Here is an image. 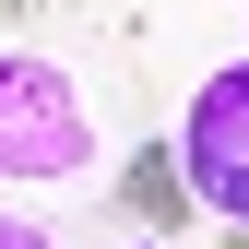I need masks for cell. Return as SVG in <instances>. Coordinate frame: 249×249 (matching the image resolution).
<instances>
[{"label": "cell", "instance_id": "obj_4", "mask_svg": "<svg viewBox=\"0 0 249 249\" xmlns=\"http://www.w3.org/2000/svg\"><path fill=\"white\" fill-rule=\"evenodd\" d=\"M0 249H59V237L36 226V213H12V202H0Z\"/></svg>", "mask_w": 249, "mask_h": 249}, {"label": "cell", "instance_id": "obj_5", "mask_svg": "<svg viewBox=\"0 0 249 249\" xmlns=\"http://www.w3.org/2000/svg\"><path fill=\"white\" fill-rule=\"evenodd\" d=\"M142 249H166V237H142Z\"/></svg>", "mask_w": 249, "mask_h": 249}, {"label": "cell", "instance_id": "obj_1", "mask_svg": "<svg viewBox=\"0 0 249 249\" xmlns=\"http://www.w3.org/2000/svg\"><path fill=\"white\" fill-rule=\"evenodd\" d=\"M0 178H24V190L95 178V107H83V83L59 71V59H36V48H0Z\"/></svg>", "mask_w": 249, "mask_h": 249}, {"label": "cell", "instance_id": "obj_3", "mask_svg": "<svg viewBox=\"0 0 249 249\" xmlns=\"http://www.w3.org/2000/svg\"><path fill=\"white\" fill-rule=\"evenodd\" d=\"M119 213H131L142 237H178V226L202 213V190H190V166H178L166 142H142L131 166H119Z\"/></svg>", "mask_w": 249, "mask_h": 249}, {"label": "cell", "instance_id": "obj_2", "mask_svg": "<svg viewBox=\"0 0 249 249\" xmlns=\"http://www.w3.org/2000/svg\"><path fill=\"white\" fill-rule=\"evenodd\" d=\"M178 166L213 226H249V59L190 83V119H178Z\"/></svg>", "mask_w": 249, "mask_h": 249}]
</instances>
